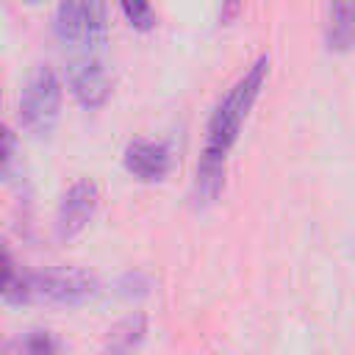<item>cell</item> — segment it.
<instances>
[{"label":"cell","instance_id":"4fadbf2b","mask_svg":"<svg viewBox=\"0 0 355 355\" xmlns=\"http://www.w3.org/2000/svg\"><path fill=\"white\" fill-rule=\"evenodd\" d=\"M125 19L130 22V28L136 31H150L155 25V11L150 0H119Z\"/></svg>","mask_w":355,"mask_h":355},{"label":"cell","instance_id":"5bb4252c","mask_svg":"<svg viewBox=\"0 0 355 355\" xmlns=\"http://www.w3.org/2000/svg\"><path fill=\"white\" fill-rule=\"evenodd\" d=\"M14 153H17V136L11 133L8 125H0V175H6L11 169Z\"/></svg>","mask_w":355,"mask_h":355},{"label":"cell","instance_id":"7c38bea8","mask_svg":"<svg viewBox=\"0 0 355 355\" xmlns=\"http://www.w3.org/2000/svg\"><path fill=\"white\" fill-rule=\"evenodd\" d=\"M0 297L8 302H25V275H19L3 241H0Z\"/></svg>","mask_w":355,"mask_h":355},{"label":"cell","instance_id":"8992f818","mask_svg":"<svg viewBox=\"0 0 355 355\" xmlns=\"http://www.w3.org/2000/svg\"><path fill=\"white\" fill-rule=\"evenodd\" d=\"M122 164L125 169L141 180V183H155V180H164L172 169V153L166 144L161 141H147V139H133L128 147H125V155H122Z\"/></svg>","mask_w":355,"mask_h":355},{"label":"cell","instance_id":"6da1fadb","mask_svg":"<svg viewBox=\"0 0 355 355\" xmlns=\"http://www.w3.org/2000/svg\"><path fill=\"white\" fill-rule=\"evenodd\" d=\"M269 78V55H261L230 89L227 94L219 100V105L214 108L211 119H208V136H205V147L202 155L197 161V172H194V183H191V200L197 208H205L211 202H216V197L222 194L225 186V161L227 153L233 150L263 83Z\"/></svg>","mask_w":355,"mask_h":355},{"label":"cell","instance_id":"52a82bcc","mask_svg":"<svg viewBox=\"0 0 355 355\" xmlns=\"http://www.w3.org/2000/svg\"><path fill=\"white\" fill-rule=\"evenodd\" d=\"M83 8V53L89 55H100L103 44L108 39V11H105V0H80Z\"/></svg>","mask_w":355,"mask_h":355},{"label":"cell","instance_id":"3957f363","mask_svg":"<svg viewBox=\"0 0 355 355\" xmlns=\"http://www.w3.org/2000/svg\"><path fill=\"white\" fill-rule=\"evenodd\" d=\"M97 294V280L86 272H36L25 275V302L80 305Z\"/></svg>","mask_w":355,"mask_h":355},{"label":"cell","instance_id":"9a60e30c","mask_svg":"<svg viewBox=\"0 0 355 355\" xmlns=\"http://www.w3.org/2000/svg\"><path fill=\"white\" fill-rule=\"evenodd\" d=\"M25 3H39V0H25Z\"/></svg>","mask_w":355,"mask_h":355},{"label":"cell","instance_id":"5b68a950","mask_svg":"<svg viewBox=\"0 0 355 355\" xmlns=\"http://www.w3.org/2000/svg\"><path fill=\"white\" fill-rule=\"evenodd\" d=\"M67 83L83 108H100L111 94V78L100 55L80 53L67 67Z\"/></svg>","mask_w":355,"mask_h":355},{"label":"cell","instance_id":"8fae6325","mask_svg":"<svg viewBox=\"0 0 355 355\" xmlns=\"http://www.w3.org/2000/svg\"><path fill=\"white\" fill-rule=\"evenodd\" d=\"M147 330V322L141 313L128 316L125 322H119L114 330H108V341H105V352L108 355H133V349L141 344Z\"/></svg>","mask_w":355,"mask_h":355},{"label":"cell","instance_id":"277c9868","mask_svg":"<svg viewBox=\"0 0 355 355\" xmlns=\"http://www.w3.org/2000/svg\"><path fill=\"white\" fill-rule=\"evenodd\" d=\"M97 205H100V189H97V183L89 180V178L75 180L64 191V197L58 202V211H55V236L61 241L75 239L92 222Z\"/></svg>","mask_w":355,"mask_h":355},{"label":"cell","instance_id":"7a4b0ae2","mask_svg":"<svg viewBox=\"0 0 355 355\" xmlns=\"http://www.w3.org/2000/svg\"><path fill=\"white\" fill-rule=\"evenodd\" d=\"M61 97H64V86L61 78L55 75V69L36 67L28 80L25 89L19 94V119L22 128L31 130L33 136H47L61 114Z\"/></svg>","mask_w":355,"mask_h":355},{"label":"cell","instance_id":"ba28073f","mask_svg":"<svg viewBox=\"0 0 355 355\" xmlns=\"http://www.w3.org/2000/svg\"><path fill=\"white\" fill-rule=\"evenodd\" d=\"M355 36V14L349 0H333L327 11V47L336 53H347Z\"/></svg>","mask_w":355,"mask_h":355},{"label":"cell","instance_id":"30bf717a","mask_svg":"<svg viewBox=\"0 0 355 355\" xmlns=\"http://www.w3.org/2000/svg\"><path fill=\"white\" fill-rule=\"evenodd\" d=\"M53 28H55V36H58L61 44L80 47V42H83V8H80V0H58Z\"/></svg>","mask_w":355,"mask_h":355},{"label":"cell","instance_id":"9c48e42d","mask_svg":"<svg viewBox=\"0 0 355 355\" xmlns=\"http://www.w3.org/2000/svg\"><path fill=\"white\" fill-rule=\"evenodd\" d=\"M0 355H61V344L50 330H28L8 338Z\"/></svg>","mask_w":355,"mask_h":355}]
</instances>
